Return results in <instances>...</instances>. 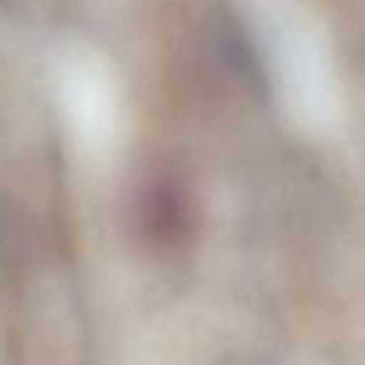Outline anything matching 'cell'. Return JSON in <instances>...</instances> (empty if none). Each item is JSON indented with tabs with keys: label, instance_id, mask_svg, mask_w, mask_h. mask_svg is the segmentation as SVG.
Segmentation results:
<instances>
[{
	"label": "cell",
	"instance_id": "obj_1",
	"mask_svg": "<svg viewBox=\"0 0 365 365\" xmlns=\"http://www.w3.org/2000/svg\"><path fill=\"white\" fill-rule=\"evenodd\" d=\"M138 218H141L148 240H154L158 247H177L186 240L192 215H189V202L180 186H173V182H154L141 195Z\"/></svg>",
	"mask_w": 365,
	"mask_h": 365
},
{
	"label": "cell",
	"instance_id": "obj_2",
	"mask_svg": "<svg viewBox=\"0 0 365 365\" xmlns=\"http://www.w3.org/2000/svg\"><path fill=\"white\" fill-rule=\"evenodd\" d=\"M212 45H215V51H218L221 64H225L237 81H244L250 90L263 87V77H266L263 64H259L257 48H253L250 38L244 36V29H237V26H231V23H221Z\"/></svg>",
	"mask_w": 365,
	"mask_h": 365
}]
</instances>
